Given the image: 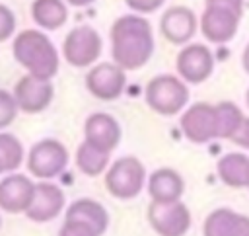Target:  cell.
<instances>
[{
	"label": "cell",
	"instance_id": "d4e9b609",
	"mask_svg": "<svg viewBox=\"0 0 249 236\" xmlns=\"http://www.w3.org/2000/svg\"><path fill=\"white\" fill-rule=\"evenodd\" d=\"M18 111L19 107L14 94H10L8 90H0V131L14 123Z\"/></svg>",
	"mask_w": 249,
	"mask_h": 236
},
{
	"label": "cell",
	"instance_id": "4dcf8cb0",
	"mask_svg": "<svg viewBox=\"0 0 249 236\" xmlns=\"http://www.w3.org/2000/svg\"><path fill=\"white\" fill-rule=\"evenodd\" d=\"M66 4H70V6H78V8H82V6H89V4H93L95 0H64Z\"/></svg>",
	"mask_w": 249,
	"mask_h": 236
},
{
	"label": "cell",
	"instance_id": "ba28073f",
	"mask_svg": "<svg viewBox=\"0 0 249 236\" xmlns=\"http://www.w3.org/2000/svg\"><path fill=\"white\" fill-rule=\"evenodd\" d=\"M148 222L160 236H185L191 228V211L183 201H152Z\"/></svg>",
	"mask_w": 249,
	"mask_h": 236
},
{
	"label": "cell",
	"instance_id": "3957f363",
	"mask_svg": "<svg viewBox=\"0 0 249 236\" xmlns=\"http://www.w3.org/2000/svg\"><path fill=\"white\" fill-rule=\"evenodd\" d=\"M243 18V0H204L198 29L206 41L222 45L237 35Z\"/></svg>",
	"mask_w": 249,
	"mask_h": 236
},
{
	"label": "cell",
	"instance_id": "cb8c5ba5",
	"mask_svg": "<svg viewBox=\"0 0 249 236\" xmlns=\"http://www.w3.org/2000/svg\"><path fill=\"white\" fill-rule=\"evenodd\" d=\"M23 160V146L12 135L0 131V166L4 172H14Z\"/></svg>",
	"mask_w": 249,
	"mask_h": 236
},
{
	"label": "cell",
	"instance_id": "e0dca14e",
	"mask_svg": "<svg viewBox=\"0 0 249 236\" xmlns=\"http://www.w3.org/2000/svg\"><path fill=\"white\" fill-rule=\"evenodd\" d=\"M84 135L86 140L105 152H113L117 148V144L121 142V125L115 117H111L109 113H91L86 119V127H84Z\"/></svg>",
	"mask_w": 249,
	"mask_h": 236
},
{
	"label": "cell",
	"instance_id": "4316f807",
	"mask_svg": "<svg viewBox=\"0 0 249 236\" xmlns=\"http://www.w3.org/2000/svg\"><path fill=\"white\" fill-rule=\"evenodd\" d=\"M14 31H16V16L8 6L0 4V43L8 41L14 35Z\"/></svg>",
	"mask_w": 249,
	"mask_h": 236
},
{
	"label": "cell",
	"instance_id": "484cf974",
	"mask_svg": "<svg viewBox=\"0 0 249 236\" xmlns=\"http://www.w3.org/2000/svg\"><path fill=\"white\" fill-rule=\"evenodd\" d=\"M58 236H101V234L95 228H91L89 224H86V222L64 218V224L60 226Z\"/></svg>",
	"mask_w": 249,
	"mask_h": 236
},
{
	"label": "cell",
	"instance_id": "836d02e7",
	"mask_svg": "<svg viewBox=\"0 0 249 236\" xmlns=\"http://www.w3.org/2000/svg\"><path fill=\"white\" fill-rule=\"evenodd\" d=\"M0 226H2V218H0Z\"/></svg>",
	"mask_w": 249,
	"mask_h": 236
},
{
	"label": "cell",
	"instance_id": "5b68a950",
	"mask_svg": "<svg viewBox=\"0 0 249 236\" xmlns=\"http://www.w3.org/2000/svg\"><path fill=\"white\" fill-rule=\"evenodd\" d=\"M146 183V168L134 156H123L115 160L105 174V187L117 199L136 197Z\"/></svg>",
	"mask_w": 249,
	"mask_h": 236
},
{
	"label": "cell",
	"instance_id": "ac0fdd59",
	"mask_svg": "<svg viewBox=\"0 0 249 236\" xmlns=\"http://www.w3.org/2000/svg\"><path fill=\"white\" fill-rule=\"evenodd\" d=\"M185 191V181L181 174L173 168H158L148 177V193L152 201H181V195Z\"/></svg>",
	"mask_w": 249,
	"mask_h": 236
},
{
	"label": "cell",
	"instance_id": "277c9868",
	"mask_svg": "<svg viewBox=\"0 0 249 236\" xmlns=\"http://www.w3.org/2000/svg\"><path fill=\"white\" fill-rule=\"evenodd\" d=\"M144 98L152 111L169 117L185 111L189 101V88L181 76L160 74L148 82Z\"/></svg>",
	"mask_w": 249,
	"mask_h": 236
},
{
	"label": "cell",
	"instance_id": "2e32d148",
	"mask_svg": "<svg viewBox=\"0 0 249 236\" xmlns=\"http://www.w3.org/2000/svg\"><path fill=\"white\" fill-rule=\"evenodd\" d=\"M202 236H249V215L230 207H218L206 215Z\"/></svg>",
	"mask_w": 249,
	"mask_h": 236
},
{
	"label": "cell",
	"instance_id": "7402d4cb",
	"mask_svg": "<svg viewBox=\"0 0 249 236\" xmlns=\"http://www.w3.org/2000/svg\"><path fill=\"white\" fill-rule=\"evenodd\" d=\"M76 166L86 176H99L109 166V152L84 140L76 150Z\"/></svg>",
	"mask_w": 249,
	"mask_h": 236
},
{
	"label": "cell",
	"instance_id": "7a4b0ae2",
	"mask_svg": "<svg viewBox=\"0 0 249 236\" xmlns=\"http://www.w3.org/2000/svg\"><path fill=\"white\" fill-rule=\"evenodd\" d=\"M14 59L37 78L51 80L58 72L60 57L53 41L41 29H23L14 37L12 43Z\"/></svg>",
	"mask_w": 249,
	"mask_h": 236
},
{
	"label": "cell",
	"instance_id": "1f68e13d",
	"mask_svg": "<svg viewBox=\"0 0 249 236\" xmlns=\"http://www.w3.org/2000/svg\"><path fill=\"white\" fill-rule=\"evenodd\" d=\"M245 101H247V107H249V88H247V92H245Z\"/></svg>",
	"mask_w": 249,
	"mask_h": 236
},
{
	"label": "cell",
	"instance_id": "8fae6325",
	"mask_svg": "<svg viewBox=\"0 0 249 236\" xmlns=\"http://www.w3.org/2000/svg\"><path fill=\"white\" fill-rule=\"evenodd\" d=\"M126 70L121 68L117 62H99L91 66L86 74V88L97 99H117L124 92L126 84Z\"/></svg>",
	"mask_w": 249,
	"mask_h": 236
},
{
	"label": "cell",
	"instance_id": "30bf717a",
	"mask_svg": "<svg viewBox=\"0 0 249 236\" xmlns=\"http://www.w3.org/2000/svg\"><path fill=\"white\" fill-rule=\"evenodd\" d=\"M175 68L187 84H202L214 72V55L202 43H187L177 53Z\"/></svg>",
	"mask_w": 249,
	"mask_h": 236
},
{
	"label": "cell",
	"instance_id": "4fadbf2b",
	"mask_svg": "<svg viewBox=\"0 0 249 236\" xmlns=\"http://www.w3.org/2000/svg\"><path fill=\"white\" fill-rule=\"evenodd\" d=\"M198 29L196 14L187 6H171L160 18L161 35L173 45H187Z\"/></svg>",
	"mask_w": 249,
	"mask_h": 236
},
{
	"label": "cell",
	"instance_id": "5bb4252c",
	"mask_svg": "<svg viewBox=\"0 0 249 236\" xmlns=\"http://www.w3.org/2000/svg\"><path fill=\"white\" fill-rule=\"evenodd\" d=\"M35 185L31 177L10 174L0 179V209L6 213H25L33 201Z\"/></svg>",
	"mask_w": 249,
	"mask_h": 236
},
{
	"label": "cell",
	"instance_id": "8992f818",
	"mask_svg": "<svg viewBox=\"0 0 249 236\" xmlns=\"http://www.w3.org/2000/svg\"><path fill=\"white\" fill-rule=\"evenodd\" d=\"M101 35L91 25H76L62 41V57L68 64L84 68L91 66L101 55Z\"/></svg>",
	"mask_w": 249,
	"mask_h": 236
},
{
	"label": "cell",
	"instance_id": "d6a6232c",
	"mask_svg": "<svg viewBox=\"0 0 249 236\" xmlns=\"http://www.w3.org/2000/svg\"><path fill=\"white\" fill-rule=\"evenodd\" d=\"M0 174H4V168H2V166H0Z\"/></svg>",
	"mask_w": 249,
	"mask_h": 236
},
{
	"label": "cell",
	"instance_id": "9a60e30c",
	"mask_svg": "<svg viewBox=\"0 0 249 236\" xmlns=\"http://www.w3.org/2000/svg\"><path fill=\"white\" fill-rule=\"evenodd\" d=\"M64 207V193L58 185L49 181H39L35 185V195L25 211V216L33 222H49L62 213Z\"/></svg>",
	"mask_w": 249,
	"mask_h": 236
},
{
	"label": "cell",
	"instance_id": "d6986e66",
	"mask_svg": "<svg viewBox=\"0 0 249 236\" xmlns=\"http://www.w3.org/2000/svg\"><path fill=\"white\" fill-rule=\"evenodd\" d=\"M216 172L228 187H249V156L243 152H228L216 162Z\"/></svg>",
	"mask_w": 249,
	"mask_h": 236
},
{
	"label": "cell",
	"instance_id": "603a6c76",
	"mask_svg": "<svg viewBox=\"0 0 249 236\" xmlns=\"http://www.w3.org/2000/svg\"><path fill=\"white\" fill-rule=\"evenodd\" d=\"M216 105V119H218V138H231L235 135V131L239 129V125L245 119V113L237 107V103L233 101H218Z\"/></svg>",
	"mask_w": 249,
	"mask_h": 236
},
{
	"label": "cell",
	"instance_id": "44dd1931",
	"mask_svg": "<svg viewBox=\"0 0 249 236\" xmlns=\"http://www.w3.org/2000/svg\"><path fill=\"white\" fill-rule=\"evenodd\" d=\"M31 20L47 31L62 27L68 20V4L64 0H33Z\"/></svg>",
	"mask_w": 249,
	"mask_h": 236
},
{
	"label": "cell",
	"instance_id": "f1b7e54d",
	"mask_svg": "<svg viewBox=\"0 0 249 236\" xmlns=\"http://www.w3.org/2000/svg\"><path fill=\"white\" fill-rule=\"evenodd\" d=\"M230 140H231L233 144H237V146L249 150V117H247V115H245L243 123L239 125V129L235 131V135H233Z\"/></svg>",
	"mask_w": 249,
	"mask_h": 236
},
{
	"label": "cell",
	"instance_id": "9c48e42d",
	"mask_svg": "<svg viewBox=\"0 0 249 236\" xmlns=\"http://www.w3.org/2000/svg\"><path fill=\"white\" fill-rule=\"evenodd\" d=\"M181 131L187 140L195 144H206L212 138H218V119L216 105L206 101H196L189 105L179 119Z\"/></svg>",
	"mask_w": 249,
	"mask_h": 236
},
{
	"label": "cell",
	"instance_id": "f546056e",
	"mask_svg": "<svg viewBox=\"0 0 249 236\" xmlns=\"http://www.w3.org/2000/svg\"><path fill=\"white\" fill-rule=\"evenodd\" d=\"M241 68L249 74V43L245 45V49H243V53H241Z\"/></svg>",
	"mask_w": 249,
	"mask_h": 236
},
{
	"label": "cell",
	"instance_id": "83f0119b",
	"mask_svg": "<svg viewBox=\"0 0 249 236\" xmlns=\"http://www.w3.org/2000/svg\"><path fill=\"white\" fill-rule=\"evenodd\" d=\"M124 4L134 12V14H152L160 10L165 0H124Z\"/></svg>",
	"mask_w": 249,
	"mask_h": 236
},
{
	"label": "cell",
	"instance_id": "6da1fadb",
	"mask_svg": "<svg viewBox=\"0 0 249 236\" xmlns=\"http://www.w3.org/2000/svg\"><path fill=\"white\" fill-rule=\"evenodd\" d=\"M109 35L113 62L124 70L142 68L154 55V31L142 14H124L117 18Z\"/></svg>",
	"mask_w": 249,
	"mask_h": 236
},
{
	"label": "cell",
	"instance_id": "ffe728a7",
	"mask_svg": "<svg viewBox=\"0 0 249 236\" xmlns=\"http://www.w3.org/2000/svg\"><path fill=\"white\" fill-rule=\"evenodd\" d=\"M64 218L86 222L91 228H95L99 234H103L107 230V226H109V215H107L105 207L101 203L93 201V199H88V197L72 201L70 207L64 213Z\"/></svg>",
	"mask_w": 249,
	"mask_h": 236
},
{
	"label": "cell",
	"instance_id": "7c38bea8",
	"mask_svg": "<svg viewBox=\"0 0 249 236\" xmlns=\"http://www.w3.org/2000/svg\"><path fill=\"white\" fill-rule=\"evenodd\" d=\"M14 98L18 101V107L25 113H39L49 107L54 88L51 80L37 78L33 74L21 76L14 86Z\"/></svg>",
	"mask_w": 249,
	"mask_h": 236
},
{
	"label": "cell",
	"instance_id": "52a82bcc",
	"mask_svg": "<svg viewBox=\"0 0 249 236\" xmlns=\"http://www.w3.org/2000/svg\"><path fill=\"white\" fill-rule=\"evenodd\" d=\"M68 164V150L54 138H43L35 142L27 154V170L33 177L51 179L64 172Z\"/></svg>",
	"mask_w": 249,
	"mask_h": 236
}]
</instances>
